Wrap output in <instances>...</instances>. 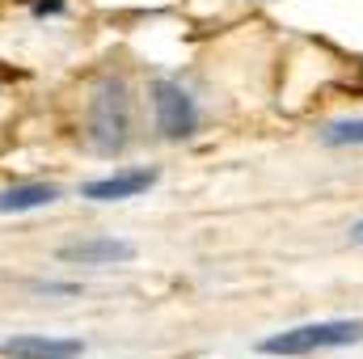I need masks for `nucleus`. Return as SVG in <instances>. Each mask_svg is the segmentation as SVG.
Returning <instances> with one entry per match:
<instances>
[{
	"label": "nucleus",
	"instance_id": "obj_1",
	"mask_svg": "<svg viewBox=\"0 0 363 359\" xmlns=\"http://www.w3.org/2000/svg\"><path fill=\"white\" fill-rule=\"evenodd\" d=\"M359 338H363V321H317V326L271 334L258 351L262 355H313V351L347 347V343H359Z\"/></svg>",
	"mask_w": 363,
	"mask_h": 359
},
{
	"label": "nucleus",
	"instance_id": "obj_2",
	"mask_svg": "<svg viewBox=\"0 0 363 359\" xmlns=\"http://www.w3.org/2000/svg\"><path fill=\"white\" fill-rule=\"evenodd\" d=\"M127 127H131V101H127V89H123L118 81H106L89 101L93 148H101V153L123 148V144H127Z\"/></svg>",
	"mask_w": 363,
	"mask_h": 359
},
{
	"label": "nucleus",
	"instance_id": "obj_3",
	"mask_svg": "<svg viewBox=\"0 0 363 359\" xmlns=\"http://www.w3.org/2000/svg\"><path fill=\"white\" fill-rule=\"evenodd\" d=\"M152 110H157L161 136H169V140H186V136L199 127L194 97L182 89V85H174V81H157V85H152Z\"/></svg>",
	"mask_w": 363,
	"mask_h": 359
},
{
	"label": "nucleus",
	"instance_id": "obj_4",
	"mask_svg": "<svg viewBox=\"0 0 363 359\" xmlns=\"http://www.w3.org/2000/svg\"><path fill=\"white\" fill-rule=\"evenodd\" d=\"M148 186H157V170H123V174H110V178L85 182L81 194L93 199V203H114V199H135Z\"/></svg>",
	"mask_w": 363,
	"mask_h": 359
},
{
	"label": "nucleus",
	"instance_id": "obj_5",
	"mask_svg": "<svg viewBox=\"0 0 363 359\" xmlns=\"http://www.w3.org/2000/svg\"><path fill=\"white\" fill-rule=\"evenodd\" d=\"M64 263H81V267H114V263H131L135 245L114 241V237H89V241H72L60 250Z\"/></svg>",
	"mask_w": 363,
	"mask_h": 359
},
{
	"label": "nucleus",
	"instance_id": "obj_6",
	"mask_svg": "<svg viewBox=\"0 0 363 359\" xmlns=\"http://www.w3.org/2000/svg\"><path fill=\"white\" fill-rule=\"evenodd\" d=\"M0 355L9 359H77L81 343L77 338H47V334H17L0 343Z\"/></svg>",
	"mask_w": 363,
	"mask_h": 359
},
{
	"label": "nucleus",
	"instance_id": "obj_7",
	"mask_svg": "<svg viewBox=\"0 0 363 359\" xmlns=\"http://www.w3.org/2000/svg\"><path fill=\"white\" fill-rule=\"evenodd\" d=\"M60 199V186H13V190H0V216H17V211H34V207H47Z\"/></svg>",
	"mask_w": 363,
	"mask_h": 359
},
{
	"label": "nucleus",
	"instance_id": "obj_8",
	"mask_svg": "<svg viewBox=\"0 0 363 359\" xmlns=\"http://www.w3.org/2000/svg\"><path fill=\"white\" fill-rule=\"evenodd\" d=\"M321 140L325 144H363V118H347V123H334V127H325L321 131Z\"/></svg>",
	"mask_w": 363,
	"mask_h": 359
},
{
	"label": "nucleus",
	"instance_id": "obj_9",
	"mask_svg": "<svg viewBox=\"0 0 363 359\" xmlns=\"http://www.w3.org/2000/svg\"><path fill=\"white\" fill-rule=\"evenodd\" d=\"M351 241H359V245H363V220L355 224V228H351Z\"/></svg>",
	"mask_w": 363,
	"mask_h": 359
}]
</instances>
